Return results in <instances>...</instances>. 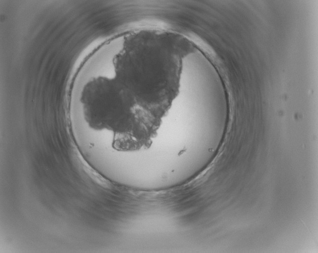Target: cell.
<instances>
[{
  "label": "cell",
  "mask_w": 318,
  "mask_h": 253,
  "mask_svg": "<svg viewBox=\"0 0 318 253\" xmlns=\"http://www.w3.org/2000/svg\"><path fill=\"white\" fill-rule=\"evenodd\" d=\"M185 40L169 32L144 30L127 34L113 59V76L136 96L151 100L180 93Z\"/></svg>",
  "instance_id": "cell-1"
}]
</instances>
